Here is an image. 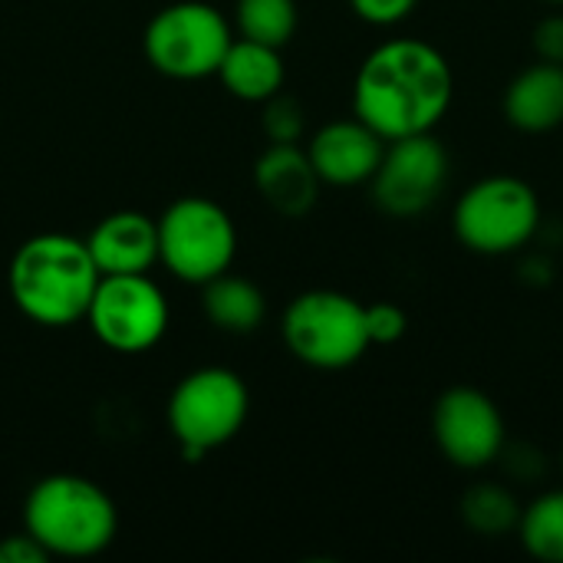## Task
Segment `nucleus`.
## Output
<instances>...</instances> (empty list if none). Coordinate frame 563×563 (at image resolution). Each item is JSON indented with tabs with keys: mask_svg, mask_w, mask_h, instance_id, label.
I'll return each mask as SVG.
<instances>
[{
	"mask_svg": "<svg viewBox=\"0 0 563 563\" xmlns=\"http://www.w3.org/2000/svg\"><path fill=\"white\" fill-rule=\"evenodd\" d=\"M455 99L449 56L419 36L379 43L356 69L353 115L386 142L435 132Z\"/></svg>",
	"mask_w": 563,
	"mask_h": 563,
	"instance_id": "1",
	"label": "nucleus"
},
{
	"mask_svg": "<svg viewBox=\"0 0 563 563\" xmlns=\"http://www.w3.org/2000/svg\"><path fill=\"white\" fill-rule=\"evenodd\" d=\"M99 267L86 241L73 234H36L10 261L13 307L40 327H73L86 317L99 284Z\"/></svg>",
	"mask_w": 563,
	"mask_h": 563,
	"instance_id": "2",
	"label": "nucleus"
},
{
	"mask_svg": "<svg viewBox=\"0 0 563 563\" xmlns=\"http://www.w3.org/2000/svg\"><path fill=\"white\" fill-rule=\"evenodd\" d=\"M23 531L43 544L49 558H96L119 531L112 498L82 475H46L23 501Z\"/></svg>",
	"mask_w": 563,
	"mask_h": 563,
	"instance_id": "3",
	"label": "nucleus"
},
{
	"mask_svg": "<svg viewBox=\"0 0 563 563\" xmlns=\"http://www.w3.org/2000/svg\"><path fill=\"white\" fill-rule=\"evenodd\" d=\"M541 221V198L518 175L478 178L452 208V231L459 244L482 257H508L525 251L538 238Z\"/></svg>",
	"mask_w": 563,
	"mask_h": 563,
	"instance_id": "4",
	"label": "nucleus"
},
{
	"mask_svg": "<svg viewBox=\"0 0 563 563\" xmlns=\"http://www.w3.org/2000/svg\"><path fill=\"white\" fill-rule=\"evenodd\" d=\"M251 393L234 369L205 366L172 389L168 399V432L181 445L188 462H198L205 452L228 445L247 422Z\"/></svg>",
	"mask_w": 563,
	"mask_h": 563,
	"instance_id": "5",
	"label": "nucleus"
},
{
	"mask_svg": "<svg viewBox=\"0 0 563 563\" xmlns=\"http://www.w3.org/2000/svg\"><path fill=\"white\" fill-rule=\"evenodd\" d=\"M287 350L313 369H350L366 356V303L340 290H307L290 300L280 323Z\"/></svg>",
	"mask_w": 563,
	"mask_h": 563,
	"instance_id": "6",
	"label": "nucleus"
},
{
	"mask_svg": "<svg viewBox=\"0 0 563 563\" xmlns=\"http://www.w3.org/2000/svg\"><path fill=\"white\" fill-rule=\"evenodd\" d=\"M158 224V261L185 284H208L231 271L238 254V231L231 214L201 195L172 201Z\"/></svg>",
	"mask_w": 563,
	"mask_h": 563,
	"instance_id": "7",
	"label": "nucleus"
},
{
	"mask_svg": "<svg viewBox=\"0 0 563 563\" xmlns=\"http://www.w3.org/2000/svg\"><path fill=\"white\" fill-rule=\"evenodd\" d=\"M231 40L234 30L218 7L205 0H178L148 20L142 49L162 76L205 79L218 73Z\"/></svg>",
	"mask_w": 563,
	"mask_h": 563,
	"instance_id": "8",
	"label": "nucleus"
},
{
	"mask_svg": "<svg viewBox=\"0 0 563 563\" xmlns=\"http://www.w3.org/2000/svg\"><path fill=\"white\" fill-rule=\"evenodd\" d=\"M112 353H145L168 330V300L148 274H106L82 317Z\"/></svg>",
	"mask_w": 563,
	"mask_h": 563,
	"instance_id": "9",
	"label": "nucleus"
},
{
	"mask_svg": "<svg viewBox=\"0 0 563 563\" xmlns=\"http://www.w3.org/2000/svg\"><path fill=\"white\" fill-rule=\"evenodd\" d=\"M449 175L452 158L435 132L406 135L386 142L383 162L369 178V191L376 208L389 218H419L442 198Z\"/></svg>",
	"mask_w": 563,
	"mask_h": 563,
	"instance_id": "10",
	"label": "nucleus"
},
{
	"mask_svg": "<svg viewBox=\"0 0 563 563\" xmlns=\"http://www.w3.org/2000/svg\"><path fill=\"white\" fill-rule=\"evenodd\" d=\"M432 439L442 459L462 472H485L508 445L498 402L475 386H452L432 406Z\"/></svg>",
	"mask_w": 563,
	"mask_h": 563,
	"instance_id": "11",
	"label": "nucleus"
},
{
	"mask_svg": "<svg viewBox=\"0 0 563 563\" xmlns=\"http://www.w3.org/2000/svg\"><path fill=\"white\" fill-rule=\"evenodd\" d=\"M383 152H386V139L356 115L320 125L317 135L307 142V155L320 181L336 188L366 185L379 168Z\"/></svg>",
	"mask_w": 563,
	"mask_h": 563,
	"instance_id": "12",
	"label": "nucleus"
},
{
	"mask_svg": "<svg viewBox=\"0 0 563 563\" xmlns=\"http://www.w3.org/2000/svg\"><path fill=\"white\" fill-rule=\"evenodd\" d=\"M257 195L284 218H303L320 198V175L297 142H271L254 165Z\"/></svg>",
	"mask_w": 563,
	"mask_h": 563,
	"instance_id": "13",
	"label": "nucleus"
},
{
	"mask_svg": "<svg viewBox=\"0 0 563 563\" xmlns=\"http://www.w3.org/2000/svg\"><path fill=\"white\" fill-rule=\"evenodd\" d=\"M86 247L102 277L148 274L158 264V224L142 211H115L92 228Z\"/></svg>",
	"mask_w": 563,
	"mask_h": 563,
	"instance_id": "14",
	"label": "nucleus"
},
{
	"mask_svg": "<svg viewBox=\"0 0 563 563\" xmlns=\"http://www.w3.org/2000/svg\"><path fill=\"white\" fill-rule=\"evenodd\" d=\"M505 122L525 135H544L563 125V66L531 63L525 66L501 96Z\"/></svg>",
	"mask_w": 563,
	"mask_h": 563,
	"instance_id": "15",
	"label": "nucleus"
},
{
	"mask_svg": "<svg viewBox=\"0 0 563 563\" xmlns=\"http://www.w3.org/2000/svg\"><path fill=\"white\" fill-rule=\"evenodd\" d=\"M214 76L224 82L231 96L244 102H267L271 96L284 89L287 69H284V56L277 46L234 36Z\"/></svg>",
	"mask_w": 563,
	"mask_h": 563,
	"instance_id": "16",
	"label": "nucleus"
},
{
	"mask_svg": "<svg viewBox=\"0 0 563 563\" xmlns=\"http://www.w3.org/2000/svg\"><path fill=\"white\" fill-rule=\"evenodd\" d=\"M201 310L205 317L224 330V333H254L264 317H267V300H264V290L247 280V277H238L231 271L211 277L208 284H201Z\"/></svg>",
	"mask_w": 563,
	"mask_h": 563,
	"instance_id": "17",
	"label": "nucleus"
},
{
	"mask_svg": "<svg viewBox=\"0 0 563 563\" xmlns=\"http://www.w3.org/2000/svg\"><path fill=\"white\" fill-rule=\"evenodd\" d=\"M521 508L525 505L518 501V495L501 482H478L459 501L465 528L478 538H505L518 531Z\"/></svg>",
	"mask_w": 563,
	"mask_h": 563,
	"instance_id": "18",
	"label": "nucleus"
},
{
	"mask_svg": "<svg viewBox=\"0 0 563 563\" xmlns=\"http://www.w3.org/2000/svg\"><path fill=\"white\" fill-rule=\"evenodd\" d=\"M518 538L534 561L563 563V488L544 492L521 508Z\"/></svg>",
	"mask_w": 563,
	"mask_h": 563,
	"instance_id": "19",
	"label": "nucleus"
},
{
	"mask_svg": "<svg viewBox=\"0 0 563 563\" xmlns=\"http://www.w3.org/2000/svg\"><path fill=\"white\" fill-rule=\"evenodd\" d=\"M297 0H238L234 23L244 40L284 49L297 33Z\"/></svg>",
	"mask_w": 563,
	"mask_h": 563,
	"instance_id": "20",
	"label": "nucleus"
},
{
	"mask_svg": "<svg viewBox=\"0 0 563 563\" xmlns=\"http://www.w3.org/2000/svg\"><path fill=\"white\" fill-rule=\"evenodd\" d=\"M303 129H307V115L294 96L277 92L264 102V132L271 142H300Z\"/></svg>",
	"mask_w": 563,
	"mask_h": 563,
	"instance_id": "21",
	"label": "nucleus"
},
{
	"mask_svg": "<svg viewBox=\"0 0 563 563\" xmlns=\"http://www.w3.org/2000/svg\"><path fill=\"white\" fill-rule=\"evenodd\" d=\"M409 330V313L399 303L379 300L366 307V333L373 346H393L406 336Z\"/></svg>",
	"mask_w": 563,
	"mask_h": 563,
	"instance_id": "22",
	"label": "nucleus"
},
{
	"mask_svg": "<svg viewBox=\"0 0 563 563\" xmlns=\"http://www.w3.org/2000/svg\"><path fill=\"white\" fill-rule=\"evenodd\" d=\"M419 0H350V10L369 26H396L412 16Z\"/></svg>",
	"mask_w": 563,
	"mask_h": 563,
	"instance_id": "23",
	"label": "nucleus"
},
{
	"mask_svg": "<svg viewBox=\"0 0 563 563\" xmlns=\"http://www.w3.org/2000/svg\"><path fill=\"white\" fill-rule=\"evenodd\" d=\"M531 46H534L538 59L563 66V13H548L538 20V26L531 33Z\"/></svg>",
	"mask_w": 563,
	"mask_h": 563,
	"instance_id": "24",
	"label": "nucleus"
},
{
	"mask_svg": "<svg viewBox=\"0 0 563 563\" xmlns=\"http://www.w3.org/2000/svg\"><path fill=\"white\" fill-rule=\"evenodd\" d=\"M508 475H515V482H534L544 472V455L531 445H505L501 459Z\"/></svg>",
	"mask_w": 563,
	"mask_h": 563,
	"instance_id": "25",
	"label": "nucleus"
},
{
	"mask_svg": "<svg viewBox=\"0 0 563 563\" xmlns=\"http://www.w3.org/2000/svg\"><path fill=\"white\" fill-rule=\"evenodd\" d=\"M49 561V554L43 551V544L36 538L23 534H10L0 541V563H43Z\"/></svg>",
	"mask_w": 563,
	"mask_h": 563,
	"instance_id": "26",
	"label": "nucleus"
},
{
	"mask_svg": "<svg viewBox=\"0 0 563 563\" xmlns=\"http://www.w3.org/2000/svg\"><path fill=\"white\" fill-rule=\"evenodd\" d=\"M525 280H531V284H541V287H548L551 280H554V267H551V261L548 257H531V261H525Z\"/></svg>",
	"mask_w": 563,
	"mask_h": 563,
	"instance_id": "27",
	"label": "nucleus"
},
{
	"mask_svg": "<svg viewBox=\"0 0 563 563\" xmlns=\"http://www.w3.org/2000/svg\"><path fill=\"white\" fill-rule=\"evenodd\" d=\"M544 3H551V7H563V0H544Z\"/></svg>",
	"mask_w": 563,
	"mask_h": 563,
	"instance_id": "28",
	"label": "nucleus"
},
{
	"mask_svg": "<svg viewBox=\"0 0 563 563\" xmlns=\"http://www.w3.org/2000/svg\"><path fill=\"white\" fill-rule=\"evenodd\" d=\"M561 472H563V455H561Z\"/></svg>",
	"mask_w": 563,
	"mask_h": 563,
	"instance_id": "29",
	"label": "nucleus"
}]
</instances>
